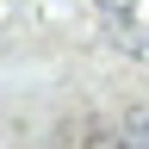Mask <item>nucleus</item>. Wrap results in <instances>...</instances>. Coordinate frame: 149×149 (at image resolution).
<instances>
[{
	"label": "nucleus",
	"instance_id": "f257e3e1",
	"mask_svg": "<svg viewBox=\"0 0 149 149\" xmlns=\"http://www.w3.org/2000/svg\"><path fill=\"white\" fill-rule=\"evenodd\" d=\"M124 137L149 149V106H130V112H124Z\"/></svg>",
	"mask_w": 149,
	"mask_h": 149
},
{
	"label": "nucleus",
	"instance_id": "f03ea898",
	"mask_svg": "<svg viewBox=\"0 0 149 149\" xmlns=\"http://www.w3.org/2000/svg\"><path fill=\"white\" fill-rule=\"evenodd\" d=\"M100 6H106V13H118V6H130V0H100Z\"/></svg>",
	"mask_w": 149,
	"mask_h": 149
},
{
	"label": "nucleus",
	"instance_id": "7ed1b4c3",
	"mask_svg": "<svg viewBox=\"0 0 149 149\" xmlns=\"http://www.w3.org/2000/svg\"><path fill=\"white\" fill-rule=\"evenodd\" d=\"M112 149H143V143H130V137H124V143H112Z\"/></svg>",
	"mask_w": 149,
	"mask_h": 149
}]
</instances>
